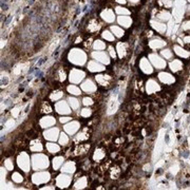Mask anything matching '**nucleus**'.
Segmentation results:
<instances>
[{
    "mask_svg": "<svg viewBox=\"0 0 190 190\" xmlns=\"http://www.w3.org/2000/svg\"><path fill=\"white\" fill-rule=\"evenodd\" d=\"M69 59L73 64L82 66L86 62L87 56H86V53L80 50V49H73L70 52V54H69Z\"/></svg>",
    "mask_w": 190,
    "mask_h": 190,
    "instance_id": "f257e3e1",
    "label": "nucleus"
},
{
    "mask_svg": "<svg viewBox=\"0 0 190 190\" xmlns=\"http://www.w3.org/2000/svg\"><path fill=\"white\" fill-rule=\"evenodd\" d=\"M48 166H49V161H48L47 156H44V154H38L33 156V168L35 170L44 169Z\"/></svg>",
    "mask_w": 190,
    "mask_h": 190,
    "instance_id": "f03ea898",
    "label": "nucleus"
},
{
    "mask_svg": "<svg viewBox=\"0 0 190 190\" xmlns=\"http://www.w3.org/2000/svg\"><path fill=\"white\" fill-rule=\"evenodd\" d=\"M118 89H115V91H113L112 96L109 100L108 104V114H113L116 112L117 108H118Z\"/></svg>",
    "mask_w": 190,
    "mask_h": 190,
    "instance_id": "7ed1b4c3",
    "label": "nucleus"
},
{
    "mask_svg": "<svg viewBox=\"0 0 190 190\" xmlns=\"http://www.w3.org/2000/svg\"><path fill=\"white\" fill-rule=\"evenodd\" d=\"M173 4H174V9H173L174 18H175L176 21H181V17L184 14V9L183 8H185V1L184 0H175Z\"/></svg>",
    "mask_w": 190,
    "mask_h": 190,
    "instance_id": "20e7f679",
    "label": "nucleus"
},
{
    "mask_svg": "<svg viewBox=\"0 0 190 190\" xmlns=\"http://www.w3.org/2000/svg\"><path fill=\"white\" fill-rule=\"evenodd\" d=\"M149 58L155 68H158V69H164L166 67V61H165L164 59H162L158 55H156V54H150Z\"/></svg>",
    "mask_w": 190,
    "mask_h": 190,
    "instance_id": "39448f33",
    "label": "nucleus"
},
{
    "mask_svg": "<svg viewBox=\"0 0 190 190\" xmlns=\"http://www.w3.org/2000/svg\"><path fill=\"white\" fill-rule=\"evenodd\" d=\"M85 77V73L82 72V71H79V70H74L71 71V74H70V82H73V84H78L82 80V78Z\"/></svg>",
    "mask_w": 190,
    "mask_h": 190,
    "instance_id": "423d86ee",
    "label": "nucleus"
},
{
    "mask_svg": "<svg viewBox=\"0 0 190 190\" xmlns=\"http://www.w3.org/2000/svg\"><path fill=\"white\" fill-rule=\"evenodd\" d=\"M49 180H50V174L48 172H39L33 175V182L37 185L46 183V182H48Z\"/></svg>",
    "mask_w": 190,
    "mask_h": 190,
    "instance_id": "0eeeda50",
    "label": "nucleus"
},
{
    "mask_svg": "<svg viewBox=\"0 0 190 190\" xmlns=\"http://www.w3.org/2000/svg\"><path fill=\"white\" fill-rule=\"evenodd\" d=\"M18 165L20 168L24 170V171H28L30 168V158L29 156L26 155V153H21L19 156H18Z\"/></svg>",
    "mask_w": 190,
    "mask_h": 190,
    "instance_id": "6e6552de",
    "label": "nucleus"
},
{
    "mask_svg": "<svg viewBox=\"0 0 190 190\" xmlns=\"http://www.w3.org/2000/svg\"><path fill=\"white\" fill-rule=\"evenodd\" d=\"M92 56H93L96 60L102 62V64H108L109 62H110V59H109L108 55H107L105 52H100V51H98V52H94L93 54H92Z\"/></svg>",
    "mask_w": 190,
    "mask_h": 190,
    "instance_id": "1a4fd4ad",
    "label": "nucleus"
},
{
    "mask_svg": "<svg viewBox=\"0 0 190 190\" xmlns=\"http://www.w3.org/2000/svg\"><path fill=\"white\" fill-rule=\"evenodd\" d=\"M140 70L146 74H151L152 71H153L150 62L148 61V59H146V58H142V60H140Z\"/></svg>",
    "mask_w": 190,
    "mask_h": 190,
    "instance_id": "9d476101",
    "label": "nucleus"
},
{
    "mask_svg": "<svg viewBox=\"0 0 190 190\" xmlns=\"http://www.w3.org/2000/svg\"><path fill=\"white\" fill-rule=\"evenodd\" d=\"M70 182H71L70 176L61 174V175H59L58 178H57V180H56V184H57V186L62 188V187H68V186L70 185Z\"/></svg>",
    "mask_w": 190,
    "mask_h": 190,
    "instance_id": "9b49d317",
    "label": "nucleus"
},
{
    "mask_svg": "<svg viewBox=\"0 0 190 190\" xmlns=\"http://www.w3.org/2000/svg\"><path fill=\"white\" fill-rule=\"evenodd\" d=\"M151 26L152 28L154 30H156V32L161 33V34H164L165 32H166L167 30V26L165 23H163V22H161V21H155V20H151Z\"/></svg>",
    "mask_w": 190,
    "mask_h": 190,
    "instance_id": "f8f14e48",
    "label": "nucleus"
},
{
    "mask_svg": "<svg viewBox=\"0 0 190 190\" xmlns=\"http://www.w3.org/2000/svg\"><path fill=\"white\" fill-rule=\"evenodd\" d=\"M158 78L163 84H166V85H170V84H173L174 82V77L172 75H170L169 73H160L158 75Z\"/></svg>",
    "mask_w": 190,
    "mask_h": 190,
    "instance_id": "ddd939ff",
    "label": "nucleus"
},
{
    "mask_svg": "<svg viewBox=\"0 0 190 190\" xmlns=\"http://www.w3.org/2000/svg\"><path fill=\"white\" fill-rule=\"evenodd\" d=\"M160 86H158V84L155 80H153V79H150V80H148V82H147V92L149 94H152V93H155L156 91L160 90Z\"/></svg>",
    "mask_w": 190,
    "mask_h": 190,
    "instance_id": "4468645a",
    "label": "nucleus"
},
{
    "mask_svg": "<svg viewBox=\"0 0 190 190\" xmlns=\"http://www.w3.org/2000/svg\"><path fill=\"white\" fill-rule=\"evenodd\" d=\"M56 110L58 113H64V114H69L71 112L70 108H69V106L67 105V102H59L56 104Z\"/></svg>",
    "mask_w": 190,
    "mask_h": 190,
    "instance_id": "2eb2a0df",
    "label": "nucleus"
},
{
    "mask_svg": "<svg viewBox=\"0 0 190 190\" xmlns=\"http://www.w3.org/2000/svg\"><path fill=\"white\" fill-rule=\"evenodd\" d=\"M57 135H58V129L53 128L44 132V137L49 140H57Z\"/></svg>",
    "mask_w": 190,
    "mask_h": 190,
    "instance_id": "dca6fc26",
    "label": "nucleus"
},
{
    "mask_svg": "<svg viewBox=\"0 0 190 190\" xmlns=\"http://www.w3.org/2000/svg\"><path fill=\"white\" fill-rule=\"evenodd\" d=\"M78 128H79V124L77 123V122H72V123L66 125L64 130H66L69 134H74V133L78 130Z\"/></svg>",
    "mask_w": 190,
    "mask_h": 190,
    "instance_id": "f3484780",
    "label": "nucleus"
},
{
    "mask_svg": "<svg viewBox=\"0 0 190 190\" xmlns=\"http://www.w3.org/2000/svg\"><path fill=\"white\" fill-rule=\"evenodd\" d=\"M149 46H150V48H152V49H161V48L166 46V42H165L164 40H162V39L154 38V39H152V40L149 42Z\"/></svg>",
    "mask_w": 190,
    "mask_h": 190,
    "instance_id": "a211bd4d",
    "label": "nucleus"
},
{
    "mask_svg": "<svg viewBox=\"0 0 190 190\" xmlns=\"http://www.w3.org/2000/svg\"><path fill=\"white\" fill-rule=\"evenodd\" d=\"M82 89L84 91H86V92L91 93V92H94V91L96 90V86L94 85L91 80H86V82L82 85Z\"/></svg>",
    "mask_w": 190,
    "mask_h": 190,
    "instance_id": "6ab92c4d",
    "label": "nucleus"
},
{
    "mask_svg": "<svg viewBox=\"0 0 190 190\" xmlns=\"http://www.w3.org/2000/svg\"><path fill=\"white\" fill-rule=\"evenodd\" d=\"M117 21H118V23L120 24V26H125V28H129V26H131L132 23V19L130 17H128V16H120V17L117 18Z\"/></svg>",
    "mask_w": 190,
    "mask_h": 190,
    "instance_id": "aec40b11",
    "label": "nucleus"
},
{
    "mask_svg": "<svg viewBox=\"0 0 190 190\" xmlns=\"http://www.w3.org/2000/svg\"><path fill=\"white\" fill-rule=\"evenodd\" d=\"M102 17L105 19L107 22H113L115 17H114V14L111 10H105L102 12Z\"/></svg>",
    "mask_w": 190,
    "mask_h": 190,
    "instance_id": "412c9836",
    "label": "nucleus"
},
{
    "mask_svg": "<svg viewBox=\"0 0 190 190\" xmlns=\"http://www.w3.org/2000/svg\"><path fill=\"white\" fill-rule=\"evenodd\" d=\"M40 125H41V127H44V128L53 126V125H55V118H53V117H50V116L44 117V118L40 120Z\"/></svg>",
    "mask_w": 190,
    "mask_h": 190,
    "instance_id": "4be33fe9",
    "label": "nucleus"
},
{
    "mask_svg": "<svg viewBox=\"0 0 190 190\" xmlns=\"http://www.w3.org/2000/svg\"><path fill=\"white\" fill-rule=\"evenodd\" d=\"M88 68H89V70L92 71V72H98V71H102L105 69L102 64H97L96 61H90L88 64Z\"/></svg>",
    "mask_w": 190,
    "mask_h": 190,
    "instance_id": "5701e85b",
    "label": "nucleus"
},
{
    "mask_svg": "<svg viewBox=\"0 0 190 190\" xmlns=\"http://www.w3.org/2000/svg\"><path fill=\"white\" fill-rule=\"evenodd\" d=\"M170 69L173 71V72H178V71L182 70V68H183V64L182 61H180L178 59H174L173 61L170 62Z\"/></svg>",
    "mask_w": 190,
    "mask_h": 190,
    "instance_id": "b1692460",
    "label": "nucleus"
},
{
    "mask_svg": "<svg viewBox=\"0 0 190 190\" xmlns=\"http://www.w3.org/2000/svg\"><path fill=\"white\" fill-rule=\"evenodd\" d=\"M174 51H175V53L178 54V56H181V57H183V58H187V57H189L190 53L188 52V51L184 50L182 47H178V46H174Z\"/></svg>",
    "mask_w": 190,
    "mask_h": 190,
    "instance_id": "393cba45",
    "label": "nucleus"
},
{
    "mask_svg": "<svg viewBox=\"0 0 190 190\" xmlns=\"http://www.w3.org/2000/svg\"><path fill=\"white\" fill-rule=\"evenodd\" d=\"M75 171V164L72 162H69L67 164H64V166L62 167V172L66 173H72Z\"/></svg>",
    "mask_w": 190,
    "mask_h": 190,
    "instance_id": "a878e982",
    "label": "nucleus"
},
{
    "mask_svg": "<svg viewBox=\"0 0 190 190\" xmlns=\"http://www.w3.org/2000/svg\"><path fill=\"white\" fill-rule=\"evenodd\" d=\"M97 82H99L102 86H108L109 82H110V77L106 75H97L96 76Z\"/></svg>",
    "mask_w": 190,
    "mask_h": 190,
    "instance_id": "bb28decb",
    "label": "nucleus"
},
{
    "mask_svg": "<svg viewBox=\"0 0 190 190\" xmlns=\"http://www.w3.org/2000/svg\"><path fill=\"white\" fill-rule=\"evenodd\" d=\"M31 150L34 152H38V151H41L42 150V146H41V144L39 140H35V142H33L32 145H31Z\"/></svg>",
    "mask_w": 190,
    "mask_h": 190,
    "instance_id": "cd10ccee",
    "label": "nucleus"
},
{
    "mask_svg": "<svg viewBox=\"0 0 190 190\" xmlns=\"http://www.w3.org/2000/svg\"><path fill=\"white\" fill-rule=\"evenodd\" d=\"M64 158L62 156H58V158H55L53 160V167H54V169H58L60 165L64 163Z\"/></svg>",
    "mask_w": 190,
    "mask_h": 190,
    "instance_id": "c85d7f7f",
    "label": "nucleus"
},
{
    "mask_svg": "<svg viewBox=\"0 0 190 190\" xmlns=\"http://www.w3.org/2000/svg\"><path fill=\"white\" fill-rule=\"evenodd\" d=\"M117 52H118V55L120 57L122 58L123 56H125L126 54V48H125V44L120 42V44H117Z\"/></svg>",
    "mask_w": 190,
    "mask_h": 190,
    "instance_id": "c756f323",
    "label": "nucleus"
},
{
    "mask_svg": "<svg viewBox=\"0 0 190 190\" xmlns=\"http://www.w3.org/2000/svg\"><path fill=\"white\" fill-rule=\"evenodd\" d=\"M111 31L113 32V34H115V36H117V37H122V36H124V30L120 29V28H118V26H112L111 28Z\"/></svg>",
    "mask_w": 190,
    "mask_h": 190,
    "instance_id": "7c9ffc66",
    "label": "nucleus"
},
{
    "mask_svg": "<svg viewBox=\"0 0 190 190\" xmlns=\"http://www.w3.org/2000/svg\"><path fill=\"white\" fill-rule=\"evenodd\" d=\"M158 18L160 20L167 21L170 19V14H169V12H167V11H162V12L158 15Z\"/></svg>",
    "mask_w": 190,
    "mask_h": 190,
    "instance_id": "2f4dec72",
    "label": "nucleus"
},
{
    "mask_svg": "<svg viewBox=\"0 0 190 190\" xmlns=\"http://www.w3.org/2000/svg\"><path fill=\"white\" fill-rule=\"evenodd\" d=\"M47 149L49 150L51 153H56V152L59 151V146H57V145H55V144L50 143L47 145Z\"/></svg>",
    "mask_w": 190,
    "mask_h": 190,
    "instance_id": "473e14b6",
    "label": "nucleus"
},
{
    "mask_svg": "<svg viewBox=\"0 0 190 190\" xmlns=\"http://www.w3.org/2000/svg\"><path fill=\"white\" fill-rule=\"evenodd\" d=\"M106 48V44L100 40H96L94 42V49L97 51H100V50H104Z\"/></svg>",
    "mask_w": 190,
    "mask_h": 190,
    "instance_id": "72a5a7b5",
    "label": "nucleus"
},
{
    "mask_svg": "<svg viewBox=\"0 0 190 190\" xmlns=\"http://www.w3.org/2000/svg\"><path fill=\"white\" fill-rule=\"evenodd\" d=\"M102 37L105 38L106 40H109V41L114 40V35L113 34H111L109 31H104V33H102Z\"/></svg>",
    "mask_w": 190,
    "mask_h": 190,
    "instance_id": "f704fd0d",
    "label": "nucleus"
},
{
    "mask_svg": "<svg viewBox=\"0 0 190 190\" xmlns=\"http://www.w3.org/2000/svg\"><path fill=\"white\" fill-rule=\"evenodd\" d=\"M87 186V180L86 178H82V180H79L75 184V188H84Z\"/></svg>",
    "mask_w": 190,
    "mask_h": 190,
    "instance_id": "c9c22d12",
    "label": "nucleus"
},
{
    "mask_svg": "<svg viewBox=\"0 0 190 190\" xmlns=\"http://www.w3.org/2000/svg\"><path fill=\"white\" fill-rule=\"evenodd\" d=\"M68 91L72 94H75V95L80 94V89L75 87V86H70V87H68Z\"/></svg>",
    "mask_w": 190,
    "mask_h": 190,
    "instance_id": "e433bc0d",
    "label": "nucleus"
},
{
    "mask_svg": "<svg viewBox=\"0 0 190 190\" xmlns=\"http://www.w3.org/2000/svg\"><path fill=\"white\" fill-rule=\"evenodd\" d=\"M160 3L162 6H164L165 8H171L173 6V1L172 0H160Z\"/></svg>",
    "mask_w": 190,
    "mask_h": 190,
    "instance_id": "4c0bfd02",
    "label": "nucleus"
},
{
    "mask_svg": "<svg viewBox=\"0 0 190 190\" xmlns=\"http://www.w3.org/2000/svg\"><path fill=\"white\" fill-rule=\"evenodd\" d=\"M105 156V153L102 151V150H96L95 151V154H94V158L96 160V161H99V160H102V158Z\"/></svg>",
    "mask_w": 190,
    "mask_h": 190,
    "instance_id": "58836bf2",
    "label": "nucleus"
},
{
    "mask_svg": "<svg viewBox=\"0 0 190 190\" xmlns=\"http://www.w3.org/2000/svg\"><path fill=\"white\" fill-rule=\"evenodd\" d=\"M162 55L164 56L165 58L170 59L171 57H172V52H171L170 50H168V49H166V50H163V51H162Z\"/></svg>",
    "mask_w": 190,
    "mask_h": 190,
    "instance_id": "ea45409f",
    "label": "nucleus"
},
{
    "mask_svg": "<svg viewBox=\"0 0 190 190\" xmlns=\"http://www.w3.org/2000/svg\"><path fill=\"white\" fill-rule=\"evenodd\" d=\"M99 29V26H98V23H97L96 21H92V23L89 26V30H90L91 32H94V31H96V30Z\"/></svg>",
    "mask_w": 190,
    "mask_h": 190,
    "instance_id": "a19ab883",
    "label": "nucleus"
},
{
    "mask_svg": "<svg viewBox=\"0 0 190 190\" xmlns=\"http://www.w3.org/2000/svg\"><path fill=\"white\" fill-rule=\"evenodd\" d=\"M68 142H69L68 136L66 134H64V133H61V134H60V138H59V143L61 144V145H67Z\"/></svg>",
    "mask_w": 190,
    "mask_h": 190,
    "instance_id": "79ce46f5",
    "label": "nucleus"
},
{
    "mask_svg": "<svg viewBox=\"0 0 190 190\" xmlns=\"http://www.w3.org/2000/svg\"><path fill=\"white\" fill-rule=\"evenodd\" d=\"M69 102H70V104H71V106H72V108L73 109H77L78 108V106H79V102H78V100L77 99H75V98H69Z\"/></svg>",
    "mask_w": 190,
    "mask_h": 190,
    "instance_id": "37998d69",
    "label": "nucleus"
},
{
    "mask_svg": "<svg viewBox=\"0 0 190 190\" xmlns=\"http://www.w3.org/2000/svg\"><path fill=\"white\" fill-rule=\"evenodd\" d=\"M12 178H13V181H15L16 183H20V182H22V176H21L18 172H15L12 175Z\"/></svg>",
    "mask_w": 190,
    "mask_h": 190,
    "instance_id": "c03bdc74",
    "label": "nucleus"
},
{
    "mask_svg": "<svg viewBox=\"0 0 190 190\" xmlns=\"http://www.w3.org/2000/svg\"><path fill=\"white\" fill-rule=\"evenodd\" d=\"M115 11H116V13H118V14H124V15H128L129 14L128 10L125 9V8H122V6H117Z\"/></svg>",
    "mask_w": 190,
    "mask_h": 190,
    "instance_id": "a18cd8bd",
    "label": "nucleus"
},
{
    "mask_svg": "<svg viewBox=\"0 0 190 190\" xmlns=\"http://www.w3.org/2000/svg\"><path fill=\"white\" fill-rule=\"evenodd\" d=\"M61 96H62L61 92H56V93H53L52 95H51V99H52V100H57V99H59Z\"/></svg>",
    "mask_w": 190,
    "mask_h": 190,
    "instance_id": "49530a36",
    "label": "nucleus"
},
{
    "mask_svg": "<svg viewBox=\"0 0 190 190\" xmlns=\"http://www.w3.org/2000/svg\"><path fill=\"white\" fill-rule=\"evenodd\" d=\"M4 166H6V168L8 170H12L13 169V164H12V162L10 161V160H6V161L4 162Z\"/></svg>",
    "mask_w": 190,
    "mask_h": 190,
    "instance_id": "de8ad7c7",
    "label": "nucleus"
},
{
    "mask_svg": "<svg viewBox=\"0 0 190 190\" xmlns=\"http://www.w3.org/2000/svg\"><path fill=\"white\" fill-rule=\"evenodd\" d=\"M90 114H91V110H90V109H84V110L82 111V116H84V117L90 116Z\"/></svg>",
    "mask_w": 190,
    "mask_h": 190,
    "instance_id": "09e8293b",
    "label": "nucleus"
},
{
    "mask_svg": "<svg viewBox=\"0 0 190 190\" xmlns=\"http://www.w3.org/2000/svg\"><path fill=\"white\" fill-rule=\"evenodd\" d=\"M84 105H86V106H89V105H92L93 104V102H92V99L91 98H88V97H86V98H84Z\"/></svg>",
    "mask_w": 190,
    "mask_h": 190,
    "instance_id": "8fccbe9b",
    "label": "nucleus"
},
{
    "mask_svg": "<svg viewBox=\"0 0 190 190\" xmlns=\"http://www.w3.org/2000/svg\"><path fill=\"white\" fill-rule=\"evenodd\" d=\"M183 29L186 30V31H190V20L183 24Z\"/></svg>",
    "mask_w": 190,
    "mask_h": 190,
    "instance_id": "3c124183",
    "label": "nucleus"
},
{
    "mask_svg": "<svg viewBox=\"0 0 190 190\" xmlns=\"http://www.w3.org/2000/svg\"><path fill=\"white\" fill-rule=\"evenodd\" d=\"M109 50H110V54H111V56L114 58V57H115V51H114V49L111 47L110 49H109Z\"/></svg>",
    "mask_w": 190,
    "mask_h": 190,
    "instance_id": "603ef678",
    "label": "nucleus"
},
{
    "mask_svg": "<svg viewBox=\"0 0 190 190\" xmlns=\"http://www.w3.org/2000/svg\"><path fill=\"white\" fill-rule=\"evenodd\" d=\"M68 120H70V117H61V118H60V122H61V123H66Z\"/></svg>",
    "mask_w": 190,
    "mask_h": 190,
    "instance_id": "864d4df0",
    "label": "nucleus"
},
{
    "mask_svg": "<svg viewBox=\"0 0 190 190\" xmlns=\"http://www.w3.org/2000/svg\"><path fill=\"white\" fill-rule=\"evenodd\" d=\"M18 112H19V110H18V109H15V111H14V116L16 117V116H18Z\"/></svg>",
    "mask_w": 190,
    "mask_h": 190,
    "instance_id": "5fc2aeb1",
    "label": "nucleus"
},
{
    "mask_svg": "<svg viewBox=\"0 0 190 190\" xmlns=\"http://www.w3.org/2000/svg\"><path fill=\"white\" fill-rule=\"evenodd\" d=\"M185 42H187V44H190V36H187V37L185 38Z\"/></svg>",
    "mask_w": 190,
    "mask_h": 190,
    "instance_id": "6e6d98bb",
    "label": "nucleus"
},
{
    "mask_svg": "<svg viewBox=\"0 0 190 190\" xmlns=\"http://www.w3.org/2000/svg\"><path fill=\"white\" fill-rule=\"evenodd\" d=\"M117 1H118L120 3H123V4H125V3H126V1H125V0H117Z\"/></svg>",
    "mask_w": 190,
    "mask_h": 190,
    "instance_id": "4d7b16f0",
    "label": "nucleus"
},
{
    "mask_svg": "<svg viewBox=\"0 0 190 190\" xmlns=\"http://www.w3.org/2000/svg\"><path fill=\"white\" fill-rule=\"evenodd\" d=\"M130 1H131V2H133V3H136V2H138L140 0H130Z\"/></svg>",
    "mask_w": 190,
    "mask_h": 190,
    "instance_id": "13d9d810",
    "label": "nucleus"
},
{
    "mask_svg": "<svg viewBox=\"0 0 190 190\" xmlns=\"http://www.w3.org/2000/svg\"><path fill=\"white\" fill-rule=\"evenodd\" d=\"M188 12L190 13V6H189V8H188Z\"/></svg>",
    "mask_w": 190,
    "mask_h": 190,
    "instance_id": "bf43d9fd",
    "label": "nucleus"
},
{
    "mask_svg": "<svg viewBox=\"0 0 190 190\" xmlns=\"http://www.w3.org/2000/svg\"><path fill=\"white\" fill-rule=\"evenodd\" d=\"M188 1H189V2H190V0H188Z\"/></svg>",
    "mask_w": 190,
    "mask_h": 190,
    "instance_id": "052dcab7",
    "label": "nucleus"
}]
</instances>
